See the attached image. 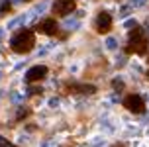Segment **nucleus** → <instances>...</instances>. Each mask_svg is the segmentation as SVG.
I'll list each match as a JSON object with an SVG mask.
<instances>
[{"label":"nucleus","mask_w":149,"mask_h":147,"mask_svg":"<svg viewBox=\"0 0 149 147\" xmlns=\"http://www.w3.org/2000/svg\"><path fill=\"white\" fill-rule=\"evenodd\" d=\"M33 45H36V36L31 29H22L10 39V47L16 53H28L33 49Z\"/></svg>","instance_id":"obj_1"},{"label":"nucleus","mask_w":149,"mask_h":147,"mask_svg":"<svg viewBox=\"0 0 149 147\" xmlns=\"http://www.w3.org/2000/svg\"><path fill=\"white\" fill-rule=\"evenodd\" d=\"M127 53H143L147 51V37H145V31L141 28H137L135 31L130 33V41H127V47H126Z\"/></svg>","instance_id":"obj_2"},{"label":"nucleus","mask_w":149,"mask_h":147,"mask_svg":"<svg viewBox=\"0 0 149 147\" xmlns=\"http://www.w3.org/2000/svg\"><path fill=\"white\" fill-rule=\"evenodd\" d=\"M124 106H126L130 112H134V114H141V112L145 110V102H143L141 96H137V94H130L126 100H124Z\"/></svg>","instance_id":"obj_3"},{"label":"nucleus","mask_w":149,"mask_h":147,"mask_svg":"<svg viewBox=\"0 0 149 147\" xmlns=\"http://www.w3.org/2000/svg\"><path fill=\"white\" fill-rule=\"evenodd\" d=\"M74 6H77V0H57L53 4V10L61 16H69L74 10Z\"/></svg>","instance_id":"obj_4"},{"label":"nucleus","mask_w":149,"mask_h":147,"mask_svg":"<svg viewBox=\"0 0 149 147\" xmlns=\"http://www.w3.org/2000/svg\"><path fill=\"white\" fill-rule=\"evenodd\" d=\"M45 75H47V67L45 65H36L26 73V81L28 82H37V81H41V79H45Z\"/></svg>","instance_id":"obj_5"},{"label":"nucleus","mask_w":149,"mask_h":147,"mask_svg":"<svg viewBox=\"0 0 149 147\" xmlns=\"http://www.w3.org/2000/svg\"><path fill=\"white\" fill-rule=\"evenodd\" d=\"M112 28V16L108 12H100L96 18V31L98 33H108Z\"/></svg>","instance_id":"obj_6"},{"label":"nucleus","mask_w":149,"mask_h":147,"mask_svg":"<svg viewBox=\"0 0 149 147\" xmlns=\"http://www.w3.org/2000/svg\"><path fill=\"white\" fill-rule=\"evenodd\" d=\"M57 28H59V26H57V22H55L53 18H45L43 22L37 26V29H39L41 33H45V36H55V33H57Z\"/></svg>","instance_id":"obj_7"},{"label":"nucleus","mask_w":149,"mask_h":147,"mask_svg":"<svg viewBox=\"0 0 149 147\" xmlns=\"http://www.w3.org/2000/svg\"><path fill=\"white\" fill-rule=\"evenodd\" d=\"M77 90H79V92H82V94H94V92H96V86H94V84H77Z\"/></svg>","instance_id":"obj_8"},{"label":"nucleus","mask_w":149,"mask_h":147,"mask_svg":"<svg viewBox=\"0 0 149 147\" xmlns=\"http://www.w3.org/2000/svg\"><path fill=\"white\" fill-rule=\"evenodd\" d=\"M12 10V2L10 0H0V16H6Z\"/></svg>","instance_id":"obj_9"},{"label":"nucleus","mask_w":149,"mask_h":147,"mask_svg":"<svg viewBox=\"0 0 149 147\" xmlns=\"http://www.w3.org/2000/svg\"><path fill=\"white\" fill-rule=\"evenodd\" d=\"M28 116H30V110H28V108H24V106H20L16 118H18V120H24V118H28Z\"/></svg>","instance_id":"obj_10"},{"label":"nucleus","mask_w":149,"mask_h":147,"mask_svg":"<svg viewBox=\"0 0 149 147\" xmlns=\"http://www.w3.org/2000/svg\"><path fill=\"white\" fill-rule=\"evenodd\" d=\"M137 28H139V24L135 22V20H127L126 22V29H130V31H135Z\"/></svg>","instance_id":"obj_11"},{"label":"nucleus","mask_w":149,"mask_h":147,"mask_svg":"<svg viewBox=\"0 0 149 147\" xmlns=\"http://www.w3.org/2000/svg\"><path fill=\"white\" fill-rule=\"evenodd\" d=\"M106 47H108V49H116V47H118V41H116L114 37H108V39H106Z\"/></svg>","instance_id":"obj_12"},{"label":"nucleus","mask_w":149,"mask_h":147,"mask_svg":"<svg viewBox=\"0 0 149 147\" xmlns=\"http://www.w3.org/2000/svg\"><path fill=\"white\" fill-rule=\"evenodd\" d=\"M147 0H130V8H139V6H145Z\"/></svg>","instance_id":"obj_13"},{"label":"nucleus","mask_w":149,"mask_h":147,"mask_svg":"<svg viewBox=\"0 0 149 147\" xmlns=\"http://www.w3.org/2000/svg\"><path fill=\"white\" fill-rule=\"evenodd\" d=\"M65 26H67L69 29H74L77 26H79V22H77V20H73V18H71V20L67 18V20H65Z\"/></svg>","instance_id":"obj_14"},{"label":"nucleus","mask_w":149,"mask_h":147,"mask_svg":"<svg viewBox=\"0 0 149 147\" xmlns=\"http://www.w3.org/2000/svg\"><path fill=\"white\" fill-rule=\"evenodd\" d=\"M112 86L118 88V90H122V88H124V82L120 81V79H114V81H112Z\"/></svg>","instance_id":"obj_15"},{"label":"nucleus","mask_w":149,"mask_h":147,"mask_svg":"<svg viewBox=\"0 0 149 147\" xmlns=\"http://www.w3.org/2000/svg\"><path fill=\"white\" fill-rule=\"evenodd\" d=\"M0 147H12V143H10L6 137H2V135H0Z\"/></svg>","instance_id":"obj_16"},{"label":"nucleus","mask_w":149,"mask_h":147,"mask_svg":"<svg viewBox=\"0 0 149 147\" xmlns=\"http://www.w3.org/2000/svg\"><path fill=\"white\" fill-rule=\"evenodd\" d=\"M130 10H132V8H130V6H124V8H122V10H120V16H122V18H126V16L130 14Z\"/></svg>","instance_id":"obj_17"},{"label":"nucleus","mask_w":149,"mask_h":147,"mask_svg":"<svg viewBox=\"0 0 149 147\" xmlns=\"http://www.w3.org/2000/svg\"><path fill=\"white\" fill-rule=\"evenodd\" d=\"M49 106H51V108H57V106H59V98H51V100H49Z\"/></svg>","instance_id":"obj_18"},{"label":"nucleus","mask_w":149,"mask_h":147,"mask_svg":"<svg viewBox=\"0 0 149 147\" xmlns=\"http://www.w3.org/2000/svg\"><path fill=\"white\" fill-rule=\"evenodd\" d=\"M41 90H43V88H37V86H33V88H30V94H41Z\"/></svg>","instance_id":"obj_19"},{"label":"nucleus","mask_w":149,"mask_h":147,"mask_svg":"<svg viewBox=\"0 0 149 147\" xmlns=\"http://www.w3.org/2000/svg\"><path fill=\"white\" fill-rule=\"evenodd\" d=\"M2 37H4V29L0 28V39H2Z\"/></svg>","instance_id":"obj_20"},{"label":"nucleus","mask_w":149,"mask_h":147,"mask_svg":"<svg viewBox=\"0 0 149 147\" xmlns=\"http://www.w3.org/2000/svg\"><path fill=\"white\" fill-rule=\"evenodd\" d=\"M112 147H124V145H122V143H114Z\"/></svg>","instance_id":"obj_21"},{"label":"nucleus","mask_w":149,"mask_h":147,"mask_svg":"<svg viewBox=\"0 0 149 147\" xmlns=\"http://www.w3.org/2000/svg\"><path fill=\"white\" fill-rule=\"evenodd\" d=\"M10 2H12V4H14V2H20V0H10Z\"/></svg>","instance_id":"obj_22"},{"label":"nucleus","mask_w":149,"mask_h":147,"mask_svg":"<svg viewBox=\"0 0 149 147\" xmlns=\"http://www.w3.org/2000/svg\"><path fill=\"white\" fill-rule=\"evenodd\" d=\"M147 79H149V73H147Z\"/></svg>","instance_id":"obj_23"},{"label":"nucleus","mask_w":149,"mask_h":147,"mask_svg":"<svg viewBox=\"0 0 149 147\" xmlns=\"http://www.w3.org/2000/svg\"><path fill=\"white\" fill-rule=\"evenodd\" d=\"M26 2H28V0H26Z\"/></svg>","instance_id":"obj_24"}]
</instances>
